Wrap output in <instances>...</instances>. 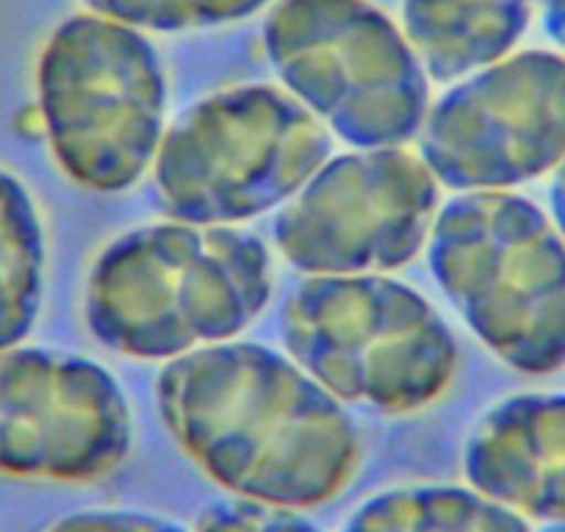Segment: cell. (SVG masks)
I'll list each match as a JSON object with an SVG mask.
<instances>
[{
    "label": "cell",
    "mask_w": 565,
    "mask_h": 532,
    "mask_svg": "<svg viewBox=\"0 0 565 532\" xmlns=\"http://www.w3.org/2000/svg\"><path fill=\"white\" fill-rule=\"evenodd\" d=\"M271 300V258L253 233L159 222L125 233L92 264L86 328L119 355L181 358L242 333Z\"/></svg>",
    "instance_id": "obj_2"
},
{
    "label": "cell",
    "mask_w": 565,
    "mask_h": 532,
    "mask_svg": "<svg viewBox=\"0 0 565 532\" xmlns=\"http://www.w3.org/2000/svg\"><path fill=\"white\" fill-rule=\"evenodd\" d=\"M47 532H192L181 521L136 508H86L53 521Z\"/></svg>",
    "instance_id": "obj_17"
},
{
    "label": "cell",
    "mask_w": 565,
    "mask_h": 532,
    "mask_svg": "<svg viewBox=\"0 0 565 532\" xmlns=\"http://www.w3.org/2000/svg\"><path fill=\"white\" fill-rule=\"evenodd\" d=\"M47 242L34 194L0 167V350L29 339L45 297Z\"/></svg>",
    "instance_id": "obj_14"
},
{
    "label": "cell",
    "mask_w": 565,
    "mask_h": 532,
    "mask_svg": "<svg viewBox=\"0 0 565 532\" xmlns=\"http://www.w3.org/2000/svg\"><path fill=\"white\" fill-rule=\"evenodd\" d=\"M469 486L526 519L565 521V394L530 391L493 405L463 449Z\"/></svg>",
    "instance_id": "obj_11"
},
{
    "label": "cell",
    "mask_w": 565,
    "mask_h": 532,
    "mask_svg": "<svg viewBox=\"0 0 565 532\" xmlns=\"http://www.w3.org/2000/svg\"><path fill=\"white\" fill-rule=\"evenodd\" d=\"M541 23L548 40L565 56V0H541Z\"/></svg>",
    "instance_id": "obj_18"
},
{
    "label": "cell",
    "mask_w": 565,
    "mask_h": 532,
    "mask_svg": "<svg viewBox=\"0 0 565 532\" xmlns=\"http://www.w3.org/2000/svg\"><path fill=\"white\" fill-rule=\"evenodd\" d=\"M156 396L178 447L231 497L311 510L361 464L341 400L269 347L222 341L172 358Z\"/></svg>",
    "instance_id": "obj_1"
},
{
    "label": "cell",
    "mask_w": 565,
    "mask_h": 532,
    "mask_svg": "<svg viewBox=\"0 0 565 532\" xmlns=\"http://www.w3.org/2000/svg\"><path fill=\"white\" fill-rule=\"evenodd\" d=\"M289 355L341 403L385 414L433 405L458 372V341L418 291L383 275H317L280 317Z\"/></svg>",
    "instance_id": "obj_5"
},
{
    "label": "cell",
    "mask_w": 565,
    "mask_h": 532,
    "mask_svg": "<svg viewBox=\"0 0 565 532\" xmlns=\"http://www.w3.org/2000/svg\"><path fill=\"white\" fill-rule=\"evenodd\" d=\"M541 532H565V521H557V524H546Z\"/></svg>",
    "instance_id": "obj_20"
},
{
    "label": "cell",
    "mask_w": 565,
    "mask_h": 532,
    "mask_svg": "<svg viewBox=\"0 0 565 532\" xmlns=\"http://www.w3.org/2000/svg\"><path fill=\"white\" fill-rule=\"evenodd\" d=\"M541 0H402V31L436 81L510 56Z\"/></svg>",
    "instance_id": "obj_12"
},
{
    "label": "cell",
    "mask_w": 565,
    "mask_h": 532,
    "mask_svg": "<svg viewBox=\"0 0 565 532\" xmlns=\"http://www.w3.org/2000/svg\"><path fill=\"white\" fill-rule=\"evenodd\" d=\"M130 447L128 396L106 366L45 347L0 350V475L100 480Z\"/></svg>",
    "instance_id": "obj_10"
},
{
    "label": "cell",
    "mask_w": 565,
    "mask_h": 532,
    "mask_svg": "<svg viewBox=\"0 0 565 532\" xmlns=\"http://www.w3.org/2000/svg\"><path fill=\"white\" fill-rule=\"evenodd\" d=\"M328 156V130L295 95L244 84L205 97L167 130L153 175L167 214L225 225L295 198Z\"/></svg>",
    "instance_id": "obj_7"
},
{
    "label": "cell",
    "mask_w": 565,
    "mask_h": 532,
    "mask_svg": "<svg viewBox=\"0 0 565 532\" xmlns=\"http://www.w3.org/2000/svg\"><path fill=\"white\" fill-rule=\"evenodd\" d=\"M264 51L282 86L361 150L399 148L430 111V75L372 0H277Z\"/></svg>",
    "instance_id": "obj_6"
},
{
    "label": "cell",
    "mask_w": 565,
    "mask_h": 532,
    "mask_svg": "<svg viewBox=\"0 0 565 532\" xmlns=\"http://www.w3.org/2000/svg\"><path fill=\"white\" fill-rule=\"evenodd\" d=\"M436 211L438 181L422 156L372 148L324 161L277 216L275 242L302 273H385L422 249Z\"/></svg>",
    "instance_id": "obj_9"
},
{
    "label": "cell",
    "mask_w": 565,
    "mask_h": 532,
    "mask_svg": "<svg viewBox=\"0 0 565 532\" xmlns=\"http://www.w3.org/2000/svg\"><path fill=\"white\" fill-rule=\"evenodd\" d=\"M36 108L64 175L92 192H125L164 139L167 78L145 31L103 14L62 20L36 58Z\"/></svg>",
    "instance_id": "obj_4"
},
{
    "label": "cell",
    "mask_w": 565,
    "mask_h": 532,
    "mask_svg": "<svg viewBox=\"0 0 565 532\" xmlns=\"http://www.w3.org/2000/svg\"><path fill=\"white\" fill-rule=\"evenodd\" d=\"M194 532H324L302 510L253 499H220L200 513Z\"/></svg>",
    "instance_id": "obj_16"
},
{
    "label": "cell",
    "mask_w": 565,
    "mask_h": 532,
    "mask_svg": "<svg viewBox=\"0 0 565 532\" xmlns=\"http://www.w3.org/2000/svg\"><path fill=\"white\" fill-rule=\"evenodd\" d=\"M548 211H552L554 227L565 242V161L554 170L552 187H548Z\"/></svg>",
    "instance_id": "obj_19"
},
{
    "label": "cell",
    "mask_w": 565,
    "mask_h": 532,
    "mask_svg": "<svg viewBox=\"0 0 565 532\" xmlns=\"http://www.w3.org/2000/svg\"><path fill=\"white\" fill-rule=\"evenodd\" d=\"M433 278L471 333L530 377L565 366V242L532 200L466 192L430 231Z\"/></svg>",
    "instance_id": "obj_3"
},
{
    "label": "cell",
    "mask_w": 565,
    "mask_h": 532,
    "mask_svg": "<svg viewBox=\"0 0 565 532\" xmlns=\"http://www.w3.org/2000/svg\"><path fill=\"white\" fill-rule=\"evenodd\" d=\"M418 156L460 192H510L565 161V56L510 53L463 75L430 106Z\"/></svg>",
    "instance_id": "obj_8"
},
{
    "label": "cell",
    "mask_w": 565,
    "mask_h": 532,
    "mask_svg": "<svg viewBox=\"0 0 565 532\" xmlns=\"http://www.w3.org/2000/svg\"><path fill=\"white\" fill-rule=\"evenodd\" d=\"M341 532H532L530 519L475 486L416 482L363 499Z\"/></svg>",
    "instance_id": "obj_13"
},
{
    "label": "cell",
    "mask_w": 565,
    "mask_h": 532,
    "mask_svg": "<svg viewBox=\"0 0 565 532\" xmlns=\"http://www.w3.org/2000/svg\"><path fill=\"white\" fill-rule=\"evenodd\" d=\"M269 0H84L86 12L153 34L220 29L258 14Z\"/></svg>",
    "instance_id": "obj_15"
}]
</instances>
